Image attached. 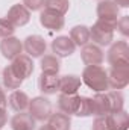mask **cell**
<instances>
[{"instance_id":"obj_24","label":"cell","mask_w":129,"mask_h":130,"mask_svg":"<svg viewBox=\"0 0 129 130\" xmlns=\"http://www.w3.org/2000/svg\"><path fill=\"white\" fill-rule=\"evenodd\" d=\"M94 115L102 117V115H109V104H108V97H106V91L105 92H97L94 98Z\"/></svg>"},{"instance_id":"obj_16","label":"cell","mask_w":129,"mask_h":130,"mask_svg":"<svg viewBox=\"0 0 129 130\" xmlns=\"http://www.w3.org/2000/svg\"><path fill=\"white\" fill-rule=\"evenodd\" d=\"M79 88H81V79H79L78 76L67 74V76L59 77L58 91H61V94H67V95L76 94Z\"/></svg>"},{"instance_id":"obj_14","label":"cell","mask_w":129,"mask_h":130,"mask_svg":"<svg viewBox=\"0 0 129 130\" xmlns=\"http://www.w3.org/2000/svg\"><path fill=\"white\" fill-rule=\"evenodd\" d=\"M58 106H59V110L65 115H76L78 107H79V95L78 94H71V95L61 94L58 97Z\"/></svg>"},{"instance_id":"obj_8","label":"cell","mask_w":129,"mask_h":130,"mask_svg":"<svg viewBox=\"0 0 129 130\" xmlns=\"http://www.w3.org/2000/svg\"><path fill=\"white\" fill-rule=\"evenodd\" d=\"M23 48L26 50L28 56L29 58H40L46 53V41L43 36L40 35H31L24 39V44H23Z\"/></svg>"},{"instance_id":"obj_26","label":"cell","mask_w":129,"mask_h":130,"mask_svg":"<svg viewBox=\"0 0 129 130\" xmlns=\"http://www.w3.org/2000/svg\"><path fill=\"white\" fill-rule=\"evenodd\" d=\"M94 115V103L93 98L81 97L79 95V107L76 112V117H91Z\"/></svg>"},{"instance_id":"obj_2","label":"cell","mask_w":129,"mask_h":130,"mask_svg":"<svg viewBox=\"0 0 129 130\" xmlns=\"http://www.w3.org/2000/svg\"><path fill=\"white\" fill-rule=\"evenodd\" d=\"M114 29L115 24L97 20L90 29V39H93V44L96 45H109L114 39Z\"/></svg>"},{"instance_id":"obj_32","label":"cell","mask_w":129,"mask_h":130,"mask_svg":"<svg viewBox=\"0 0 129 130\" xmlns=\"http://www.w3.org/2000/svg\"><path fill=\"white\" fill-rule=\"evenodd\" d=\"M6 121H8V117H6V110L3 107H0V129H3L6 126Z\"/></svg>"},{"instance_id":"obj_33","label":"cell","mask_w":129,"mask_h":130,"mask_svg":"<svg viewBox=\"0 0 129 130\" xmlns=\"http://www.w3.org/2000/svg\"><path fill=\"white\" fill-rule=\"evenodd\" d=\"M6 104H8V98L5 95V92H3V89L0 88V107H6Z\"/></svg>"},{"instance_id":"obj_15","label":"cell","mask_w":129,"mask_h":130,"mask_svg":"<svg viewBox=\"0 0 129 130\" xmlns=\"http://www.w3.org/2000/svg\"><path fill=\"white\" fill-rule=\"evenodd\" d=\"M58 85H59V77L56 74H46V73H41L40 79H38V86H40V91L43 94H56L58 91Z\"/></svg>"},{"instance_id":"obj_11","label":"cell","mask_w":129,"mask_h":130,"mask_svg":"<svg viewBox=\"0 0 129 130\" xmlns=\"http://www.w3.org/2000/svg\"><path fill=\"white\" fill-rule=\"evenodd\" d=\"M81 59L85 65H102L103 62V52L96 44H87L81 50Z\"/></svg>"},{"instance_id":"obj_22","label":"cell","mask_w":129,"mask_h":130,"mask_svg":"<svg viewBox=\"0 0 129 130\" xmlns=\"http://www.w3.org/2000/svg\"><path fill=\"white\" fill-rule=\"evenodd\" d=\"M2 80H3L5 88H8V89H18V88L21 86V83H23V80L15 74V71L12 70L11 65H8V67L3 70Z\"/></svg>"},{"instance_id":"obj_35","label":"cell","mask_w":129,"mask_h":130,"mask_svg":"<svg viewBox=\"0 0 129 130\" xmlns=\"http://www.w3.org/2000/svg\"><path fill=\"white\" fill-rule=\"evenodd\" d=\"M40 130H52V129H50V127H49V124H47V126H43Z\"/></svg>"},{"instance_id":"obj_1","label":"cell","mask_w":129,"mask_h":130,"mask_svg":"<svg viewBox=\"0 0 129 130\" xmlns=\"http://www.w3.org/2000/svg\"><path fill=\"white\" fill-rule=\"evenodd\" d=\"M82 80L90 89L96 92H105L109 89L106 70L100 65H87L82 73Z\"/></svg>"},{"instance_id":"obj_19","label":"cell","mask_w":129,"mask_h":130,"mask_svg":"<svg viewBox=\"0 0 129 130\" xmlns=\"http://www.w3.org/2000/svg\"><path fill=\"white\" fill-rule=\"evenodd\" d=\"M49 127L52 130H70L71 120L70 115H65L62 112H55L49 117Z\"/></svg>"},{"instance_id":"obj_12","label":"cell","mask_w":129,"mask_h":130,"mask_svg":"<svg viewBox=\"0 0 129 130\" xmlns=\"http://www.w3.org/2000/svg\"><path fill=\"white\" fill-rule=\"evenodd\" d=\"M21 50H23V44L18 38L9 36V38H3L0 42V52L6 59H11V61L15 59L18 55H21Z\"/></svg>"},{"instance_id":"obj_21","label":"cell","mask_w":129,"mask_h":130,"mask_svg":"<svg viewBox=\"0 0 129 130\" xmlns=\"http://www.w3.org/2000/svg\"><path fill=\"white\" fill-rule=\"evenodd\" d=\"M70 39L74 42V45H87L90 42V29L87 26H74L70 30Z\"/></svg>"},{"instance_id":"obj_29","label":"cell","mask_w":129,"mask_h":130,"mask_svg":"<svg viewBox=\"0 0 129 130\" xmlns=\"http://www.w3.org/2000/svg\"><path fill=\"white\" fill-rule=\"evenodd\" d=\"M91 130H111L109 123H108V115L97 117L96 120L93 121V127H91Z\"/></svg>"},{"instance_id":"obj_23","label":"cell","mask_w":129,"mask_h":130,"mask_svg":"<svg viewBox=\"0 0 129 130\" xmlns=\"http://www.w3.org/2000/svg\"><path fill=\"white\" fill-rule=\"evenodd\" d=\"M41 71L46 73V74H58L59 73V68H61V64H59V59L53 55H46L43 59H41Z\"/></svg>"},{"instance_id":"obj_9","label":"cell","mask_w":129,"mask_h":130,"mask_svg":"<svg viewBox=\"0 0 129 130\" xmlns=\"http://www.w3.org/2000/svg\"><path fill=\"white\" fill-rule=\"evenodd\" d=\"M40 23L46 29L58 32V30H61L64 27L65 21H64V15H61L58 12H53V11H49V9H44L40 14Z\"/></svg>"},{"instance_id":"obj_25","label":"cell","mask_w":129,"mask_h":130,"mask_svg":"<svg viewBox=\"0 0 129 130\" xmlns=\"http://www.w3.org/2000/svg\"><path fill=\"white\" fill-rule=\"evenodd\" d=\"M108 104H109V113L123 110V95L119 91H106Z\"/></svg>"},{"instance_id":"obj_17","label":"cell","mask_w":129,"mask_h":130,"mask_svg":"<svg viewBox=\"0 0 129 130\" xmlns=\"http://www.w3.org/2000/svg\"><path fill=\"white\" fill-rule=\"evenodd\" d=\"M29 97L26 92L20 91V89H15L9 98H8V103H9V107L15 112H24L28 107H29Z\"/></svg>"},{"instance_id":"obj_28","label":"cell","mask_w":129,"mask_h":130,"mask_svg":"<svg viewBox=\"0 0 129 130\" xmlns=\"http://www.w3.org/2000/svg\"><path fill=\"white\" fill-rule=\"evenodd\" d=\"M15 32V27L6 20V18H0V38H9Z\"/></svg>"},{"instance_id":"obj_7","label":"cell","mask_w":129,"mask_h":130,"mask_svg":"<svg viewBox=\"0 0 129 130\" xmlns=\"http://www.w3.org/2000/svg\"><path fill=\"white\" fill-rule=\"evenodd\" d=\"M6 20L14 26V27H21L26 26L31 20V11H28L23 5L17 3L14 6H11V9L8 11Z\"/></svg>"},{"instance_id":"obj_30","label":"cell","mask_w":129,"mask_h":130,"mask_svg":"<svg viewBox=\"0 0 129 130\" xmlns=\"http://www.w3.org/2000/svg\"><path fill=\"white\" fill-rule=\"evenodd\" d=\"M115 27L119 29V32L122 33L123 36H128L129 35V17L128 15H125L120 20H117L115 21Z\"/></svg>"},{"instance_id":"obj_5","label":"cell","mask_w":129,"mask_h":130,"mask_svg":"<svg viewBox=\"0 0 129 130\" xmlns=\"http://www.w3.org/2000/svg\"><path fill=\"white\" fill-rule=\"evenodd\" d=\"M108 74V86L111 89H123L129 83V67H111Z\"/></svg>"},{"instance_id":"obj_31","label":"cell","mask_w":129,"mask_h":130,"mask_svg":"<svg viewBox=\"0 0 129 130\" xmlns=\"http://www.w3.org/2000/svg\"><path fill=\"white\" fill-rule=\"evenodd\" d=\"M44 5V0H23V6L28 11H38Z\"/></svg>"},{"instance_id":"obj_6","label":"cell","mask_w":129,"mask_h":130,"mask_svg":"<svg viewBox=\"0 0 129 130\" xmlns=\"http://www.w3.org/2000/svg\"><path fill=\"white\" fill-rule=\"evenodd\" d=\"M119 11L120 8L112 0H100L97 5V17L102 21L115 24V21L119 20Z\"/></svg>"},{"instance_id":"obj_34","label":"cell","mask_w":129,"mask_h":130,"mask_svg":"<svg viewBox=\"0 0 129 130\" xmlns=\"http://www.w3.org/2000/svg\"><path fill=\"white\" fill-rule=\"evenodd\" d=\"M119 8H128L129 6V0H112Z\"/></svg>"},{"instance_id":"obj_27","label":"cell","mask_w":129,"mask_h":130,"mask_svg":"<svg viewBox=\"0 0 129 130\" xmlns=\"http://www.w3.org/2000/svg\"><path fill=\"white\" fill-rule=\"evenodd\" d=\"M43 6H44V9H49V11L64 15L70 8V2L68 0H44Z\"/></svg>"},{"instance_id":"obj_13","label":"cell","mask_w":129,"mask_h":130,"mask_svg":"<svg viewBox=\"0 0 129 130\" xmlns=\"http://www.w3.org/2000/svg\"><path fill=\"white\" fill-rule=\"evenodd\" d=\"M52 50L58 58H67L74 53L76 45L70 39V36H58L52 41Z\"/></svg>"},{"instance_id":"obj_10","label":"cell","mask_w":129,"mask_h":130,"mask_svg":"<svg viewBox=\"0 0 129 130\" xmlns=\"http://www.w3.org/2000/svg\"><path fill=\"white\" fill-rule=\"evenodd\" d=\"M12 70L15 71V74L24 80L28 79L31 74L33 73V62H32V58H29L28 55H18L15 59H12Z\"/></svg>"},{"instance_id":"obj_18","label":"cell","mask_w":129,"mask_h":130,"mask_svg":"<svg viewBox=\"0 0 129 130\" xmlns=\"http://www.w3.org/2000/svg\"><path fill=\"white\" fill-rule=\"evenodd\" d=\"M12 130H35V120L31 117V113L18 112L11 120Z\"/></svg>"},{"instance_id":"obj_4","label":"cell","mask_w":129,"mask_h":130,"mask_svg":"<svg viewBox=\"0 0 129 130\" xmlns=\"http://www.w3.org/2000/svg\"><path fill=\"white\" fill-rule=\"evenodd\" d=\"M29 113L35 121H46L52 115V103L44 97H35L29 101Z\"/></svg>"},{"instance_id":"obj_3","label":"cell","mask_w":129,"mask_h":130,"mask_svg":"<svg viewBox=\"0 0 129 130\" xmlns=\"http://www.w3.org/2000/svg\"><path fill=\"white\" fill-rule=\"evenodd\" d=\"M111 67H129V45L126 41H117L111 45L108 56Z\"/></svg>"},{"instance_id":"obj_20","label":"cell","mask_w":129,"mask_h":130,"mask_svg":"<svg viewBox=\"0 0 129 130\" xmlns=\"http://www.w3.org/2000/svg\"><path fill=\"white\" fill-rule=\"evenodd\" d=\"M108 123L111 130H128L129 127V115L125 110L114 112L108 115Z\"/></svg>"}]
</instances>
